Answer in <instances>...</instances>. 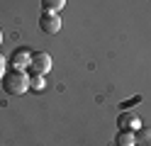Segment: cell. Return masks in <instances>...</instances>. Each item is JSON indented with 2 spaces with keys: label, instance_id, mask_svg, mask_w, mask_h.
<instances>
[{
  "label": "cell",
  "instance_id": "obj_10",
  "mask_svg": "<svg viewBox=\"0 0 151 146\" xmlns=\"http://www.w3.org/2000/svg\"><path fill=\"white\" fill-rule=\"evenodd\" d=\"M5 73H7V58L0 54V81H3V76H5Z\"/></svg>",
  "mask_w": 151,
  "mask_h": 146
},
{
  "label": "cell",
  "instance_id": "obj_4",
  "mask_svg": "<svg viewBox=\"0 0 151 146\" xmlns=\"http://www.w3.org/2000/svg\"><path fill=\"white\" fill-rule=\"evenodd\" d=\"M117 129L119 132H139L141 129V117L137 112H122L117 117Z\"/></svg>",
  "mask_w": 151,
  "mask_h": 146
},
{
  "label": "cell",
  "instance_id": "obj_11",
  "mask_svg": "<svg viewBox=\"0 0 151 146\" xmlns=\"http://www.w3.org/2000/svg\"><path fill=\"white\" fill-rule=\"evenodd\" d=\"M0 44H3V32H0Z\"/></svg>",
  "mask_w": 151,
  "mask_h": 146
},
{
  "label": "cell",
  "instance_id": "obj_8",
  "mask_svg": "<svg viewBox=\"0 0 151 146\" xmlns=\"http://www.w3.org/2000/svg\"><path fill=\"white\" fill-rule=\"evenodd\" d=\"M137 146H151V129H139L137 132Z\"/></svg>",
  "mask_w": 151,
  "mask_h": 146
},
{
  "label": "cell",
  "instance_id": "obj_2",
  "mask_svg": "<svg viewBox=\"0 0 151 146\" xmlns=\"http://www.w3.org/2000/svg\"><path fill=\"white\" fill-rule=\"evenodd\" d=\"M51 63H54V61H51V56L46 54V51H34L27 71H29L32 76H46V73L51 71Z\"/></svg>",
  "mask_w": 151,
  "mask_h": 146
},
{
  "label": "cell",
  "instance_id": "obj_1",
  "mask_svg": "<svg viewBox=\"0 0 151 146\" xmlns=\"http://www.w3.org/2000/svg\"><path fill=\"white\" fill-rule=\"evenodd\" d=\"M3 90L7 93V95H24L27 90H29V76H27L24 71H7L5 76H3Z\"/></svg>",
  "mask_w": 151,
  "mask_h": 146
},
{
  "label": "cell",
  "instance_id": "obj_5",
  "mask_svg": "<svg viewBox=\"0 0 151 146\" xmlns=\"http://www.w3.org/2000/svg\"><path fill=\"white\" fill-rule=\"evenodd\" d=\"M32 54L29 49H17V51H12V56L7 58V63H10V68H15V71H27L29 68V61H32Z\"/></svg>",
  "mask_w": 151,
  "mask_h": 146
},
{
  "label": "cell",
  "instance_id": "obj_7",
  "mask_svg": "<svg viewBox=\"0 0 151 146\" xmlns=\"http://www.w3.org/2000/svg\"><path fill=\"white\" fill-rule=\"evenodd\" d=\"M63 7H66V0H42L44 12H61Z\"/></svg>",
  "mask_w": 151,
  "mask_h": 146
},
{
  "label": "cell",
  "instance_id": "obj_6",
  "mask_svg": "<svg viewBox=\"0 0 151 146\" xmlns=\"http://www.w3.org/2000/svg\"><path fill=\"white\" fill-rule=\"evenodd\" d=\"M115 146H137V134L134 132H119L115 136Z\"/></svg>",
  "mask_w": 151,
  "mask_h": 146
},
{
  "label": "cell",
  "instance_id": "obj_3",
  "mask_svg": "<svg viewBox=\"0 0 151 146\" xmlns=\"http://www.w3.org/2000/svg\"><path fill=\"white\" fill-rule=\"evenodd\" d=\"M39 29L44 34H59L61 32V17H59V12H42L39 15Z\"/></svg>",
  "mask_w": 151,
  "mask_h": 146
},
{
  "label": "cell",
  "instance_id": "obj_9",
  "mask_svg": "<svg viewBox=\"0 0 151 146\" xmlns=\"http://www.w3.org/2000/svg\"><path fill=\"white\" fill-rule=\"evenodd\" d=\"M44 88H46V78L44 76H32L29 78V90H44Z\"/></svg>",
  "mask_w": 151,
  "mask_h": 146
}]
</instances>
